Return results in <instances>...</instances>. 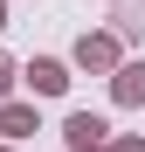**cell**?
<instances>
[{"label": "cell", "instance_id": "cell-7", "mask_svg": "<svg viewBox=\"0 0 145 152\" xmlns=\"http://www.w3.org/2000/svg\"><path fill=\"white\" fill-rule=\"evenodd\" d=\"M104 152H145V138H131V132H117V138H104Z\"/></svg>", "mask_w": 145, "mask_h": 152}, {"label": "cell", "instance_id": "cell-5", "mask_svg": "<svg viewBox=\"0 0 145 152\" xmlns=\"http://www.w3.org/2000/svg\"><path fill=\"white\" fill-rule=\"evenodd\" d=\"M35 132H42V111L21 104V97H0V138H7V145H28Z\"/></svg>", "mask_w": 145, "mask_h": 152}, {"label": "cell", "instance_id": "cell-2", "mask_svg": "<svg viewBox=\"0 0 145 152\" xmlns=\"http://www.w3.org/2000/svg\"><path fill=\"white\" fill-rule=\"evenodd\" d=\"M104 138H111V124L97 118V111H69L62 118V145L69 152H104Z\"/></svg>", "mask_w": 145, "mask_h": 152}, {"label": "cell", "instance_id": "cell-1", "mask_svg": "<svg viewBox=\"0 0 145 152\" xmlns=\"http://www.w3.org/2000/svg\"><path fill=\"white\" fill-rule=\"evenodd\" d=\"M69 62H76L83 76H111L117 62H125V42H117L111 28H90V35H76V48H69Z\"/></svg>", "mask_w": 145, "mask_h": 152}, {"label": "cell", "instance_id": "cell-8", "mask_svg": "<svg viewBox=\"0 0 145 152\" xmlns=\"http://www.w3.org/2000/svg\"><path fill=\"white\" fill-rule=\"evenodd\" d=\"M14 83H21V69H14L7 56H0V97H14Z\"/></svg>", "mask_w": 145, "mask_h": 152}, {"label": "cell", "instance_id": "cell-6", "mask_svg": "<svg viewBox=\"0 0 145 152\" xmlns=\"http://www.w3.org/2000/svg\"><path fill=\"white\" fill-rule=\"evenodd\" d=\"M111 35L117 42H145V0H117L111 7Z\"/></svg>", "mask_w": 145, "mask_h": 152}, {"label": "cell", "instance_id": "cell-3", "mask_svg": "<svg viewBox=\"0 0 145 152\" xmlns=\"http://www.w3.org/2000/svg\"><path fill=\"white\" fill-rule=\"evenodd\" d=\"M21 83H28V97H62L76 76H69V62H55V56H35L28 69H21Z\"/></svg>", "mask_w": 145, "mask_h": 152}, {"label": "cell", "instance_id": "cell-9", "mask_svg": "<svg viewBox=\"0 0 145 152\" xmlns=\"http://www.w3.org/2000/svg\"><path fill=\"white\" fill-rule=\"evenodd\" d=\"M0 28H7V0H0Z\"/></svg>", "mask_w": 145, "mask_h": 152}, {"label": "cell", "instance_id": "cell-10", "mask_svg": "<svg viewBox=\"0 0 145 152\" xmlns=\"http://www.w3.org/2000/svg\"><path fill=\"white\" fill-rule=\"evenodd\" d=\"M0 152H21V145H7V138H0Z\"/></svg>", "mask_w": 145, "mask_h": 152}, {"label": "cell", "instance_id": "cell-4", "mask_svg": "<svg viewBox=\"0 0 145 152\" xmlns=\"http://www.w3.org/2000/svg\"><path fill=\"white\" fill-rule=\"evenodd\" d=\"M111 104L145 111V56H125V62L111 69Z\"/></svg>", "mask_w": 145, "mask_h": 152}]
</instances>
